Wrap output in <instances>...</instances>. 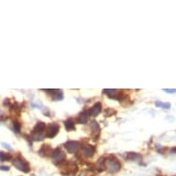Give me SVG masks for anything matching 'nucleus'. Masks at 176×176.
<instances>
[{
	"label": "nucleus",
	"instance_id": "16",
	"mask_svg": "<svg viewBox=\"0 0 176 176\" xmlns=\"http://www.w3.org/2000/svg\"><path fill=\"white\" fill-rule=\"evenodd\" d=\"M12 159V156L9 153H5L0 151V161H8Z\"/></svg>",
	"mask_w": 176,
	"mask_h": 176
},
{
	"label": "nucleus",
	"instance_id": "23",
	"mask_svg": "<svg viewBox=\"0 0 176 176\" xmlns=\"http://www.w3.org/2000/svg\"><path fill=\"white\" fill-rule=\"evenodd\" d=\"M172 152H175V153H176V148H172Z\"/></svg>",
	"mask_w": 176,
	"mask_h": 176
},
{
	"label": "nucleus",
	"instance_id": "8",
	"mask_svg": "<svg viewBox=\"0 0 176 176\" xmlns=\"http://www.w3.org/2000/svg\"><path fill=\"white\" fill-rule=\"evenodd\" d=\"M80 147V144L77 141H68L65 144V148L68 150V153H76Z\"/></svg>",
	"mask_w": 176,
	"mask_h": 176
},
{
	"label": "nucleus",
	"instance_id": "15",
	"mask_svg": "<svg viewBox=\"0 0 176 176\" xmlns=\"http://www.w3.org/2000/svg\"><path fill=\"white\" fill-rule=\"evenodd\" d=\"M65 127L68 131H72L75 129V122L72 119H68L65 122Z\"/></svg>",
	"mask_w": 176,
	"mask_h": 176
},
{
	"label": "nucleus",
	"instance_id": "21",
	"mask_svg": "<svg viewBox=\"0 0 176 176\" xmlns=\"http://www.w3.org/2000/svg\"><path fill=\"white\" fill-rule=\"evenodd\" d=\"M0 171H9V167H8V166H0Z\"/></svg>",
	"mask_w": 176,
	"mask_h": 176
},
{
	"label": "nucleus",
	"instance_id": "3",
	"mask_svg": "<svg viewBox=\"0 0 176 176\" xmlns=\"http://www.w3.org/2000/svg\"><path fill=\"white\" fill-rule=\"evenodd\" d=\"M13 166L17 168L18 171L25 173H28L31 171V166L29 162L24 158L20 156H18L17 158H15V160L13 161Z\"/></svg>",
	"mask_w": 176,
	"mask_h": 176
},
{
	"label": "nucleus",
	"instance_id": "19",
	"mask_svg": "<svg viewBox=\"0 0 176 176\" xmlns=\"http://www.w3.org/2000/svg\"><path fill=\"white\" fill-rule=\"evenodd\" d=\"M13 126H14V130H15L16 132H19V131H20L21 125H20L18 122H14V124H13Z\"/></svg>",
	"mask_w": 176,
	"mask_h": 176
},
{
	"label": "nucleus",
	"instance_id": "6",
	"mask_svg": "<svg viewBox=\"0 0 176 176\" xmlns=\"http://www.w3.org/2000/svg\"><path fill=\"white\" fill-rule=\"evenodd\" d=\"M103 92L109 98L119 100V101H122L124 99V97H125V94L121 91H117V90H104Z\"/></svg>",
	"mask_w": 176,
	"mask_h": 176
},
{
	"label": "nucleus",
	"instance_id": "2",
	"mask_svg": "<svg viewBox=\"0 0 176 176\" xmlns=\"http://www.w3.org/2000/svg\"><path fill=\"white\" fill-rule=\"evenodd\" d=\"M121 162L115 157H110L104 160V168L111 173H115L121 170Z\"/></svg>",
	"mask_w": 176,
	"mask_h": 176
},
{
	"label": "nucleus",
	"instance_id": "4",
	"mask_svg": "<svg viewBox=\"0 0 176 176\" xmlns=\"http://www.w3.org/2000/svg\"><path fill=\"white\" fill-rule=\"evenodd\" d=\"M51 157L53 159V161L55 164H62L65 161V153L59 148H56L55 149L53 150V153H52Z\"/></svg>",
	"mask_w": 176,
	"mask_h": 176
},
{
	"label": "nucleus",
	"instance_id": "20",
	"mask_svg": "<svg viewBox=\"0 0 176 176\" xmlns=\"http://www.w3.org/2000/svg\"><path fill=\"white\" fill-rule=\"evenodd\" d=\"M162 91H163L164 92L170 93V94H173V93L176 92V89H163Z\"/></svg>",
	"mask_w": 176,
	"mask_h": 176
},
{
	"label": "nucleus",
	"instance_id": "22",
	"mask_svg": "<svg viewBox=\"0 0 176 176\" xmlns=\"http://www.w3.org/2000/svg\"><path fill=\"white\" fill-rule=\"evenodd\" d=\"M3 146H4L5 148H8V149H10V148H11L9 147V145H7L6 143H3Z\"/></svg>",
	"mask_w": 176,
	"mask_h": 176
},
{
	"label": "nucleus",
	"instance_id": "9",
	"mask_svg": "<svg viewBox=\"0 0 176 176\" xmlns=\"http://www.w3.org/2000/svg\"><path fill=\"white\" fill-rule=\"evenodd\" d=\"M45 91L49 92L54 101H60L63 99V92L60 90H45Z\"/></svg>",
	"mask_w": 176,
	"mask_h": 176
},
{
	"label": "nucleus",
	"instance_id": "5",
	"mask_svg": "<svg viewBox=\"0 0 176 176\" xmlns=\"http://www.w3.org/2000/svg\"><path fill=\"white\" fill-rule=\"evenodd\" d=\"M59 129H60V126L56 123L50 124L48 125V127L46 128V138H55L58 134Z\"/></svg>",
	"mask_w": 176,
	"mask_h": 176
},
{
	"label": "nucleus",
	"instance_id": "10",
	"mask_svg": "<svg viewBox=\"0 0 176 176\" xmlns=\"http://www.w3.org/2000/svg\"><path fill=\"white\" fill-rule=\"evenodd\" d=\"M52 153H53V149L51 148V147L49 145H42V148L39 150V154L41 156H43V157L51 156Z\"/></svg>",
	"mask_w": 176,
	"mask_h": 176
},
{
	"label": "nucleus",
	"instance_id": "17",
	"mask_svg": "<svg viewBox=\"0 0 176 176\" xmlns=\"http://www.w3.org/2000/svg\"><path fill=\"white\" fill-rule=\"evenodd\" d=\"M155 105L157 107H161L162 109H170L171 108V104L169 102H161V101H156Z\"/></svg>",
	"mask_w": 176,
	"mask_h": 176
},
{
	"label": "nucleus",
	"instance_id": "12",
	"mask_svg": "<svg viewBox=\"0 0 176 176\" xmlns=\"http://www.w3.org/2000/svg\"><path fill=\"white\" fill-rule=\"evenodd\" d=\"M90 115V114H89V112H87V111H85V112H82L78 116V122L79 123V124H86L87 122H88V120H89V116Z\"/></svg>",
	"mask_w": 176,
	"mask_h": 176
},
{
	"label": "nucleus",
	"instance_id": "7",
	"mask_svg": "<svg viewBox=\"0 0 176 176\" xmlns=\"http://www.w3.org/2000/svg\"><path fill=\"white\" fill-rule=\"evenodd\" d=\"M96 152V148L92 145H85L81 148V153L82 155L87 157V158H91L94 156V154Z\"/></svg>",
	"mask_w": 176,
	"mask_h": 176
},
{
	"label": "nucleus",
	"instance_id": "11",
	"mask_svg": "<svg viewBox=\"0 0 176 176\" xmlns=\"http://www.w3.org/2000/svg\"><path fill=\"white\" fill-rule=\"evenodd\" d=\"M101 112V102H97V103H95L91 108L89 114H90L91 116H93L94 117V116H97Z\"/></svg>",
	"mask_w": 176,
	"mask_h": 176
},
{
	"label": "nucleus",
	"instance_id": "1",
	"mask_svg": "<svg viewBox=\"0 0 176 176\" xmlns=\"http://www.w3.org/2000/svg\"><path fill=\"white\" fill-rule=\"evenodd\" d=\"M31 138L34 141H41L45 138H46V125H45V124L43 122H38L35 125V126L32 132Z\"/></svg>",
	"mask_w": 176,
	"mask_h": 176
},
{
	"label": "nucleus",
	"instance_id": "13",
	"mask_svg": "<svg viewBox=\"0 0 176 176\" xmlns=\"http://www.w3.org/2000/svg\"><path fill=\"white\" fill-rule=\"evenodd\" d=\"M65 168L67 170L68 173H76L78 171V167L74 162H68Z\"/></svg>",
	"mask_w": 176,
	"mask_h": 176
},
{
	"label": "nucleus",
	"instance_id": "18",
	"mask_svg": "<svg viewBox=\"0 0 176 176\" xmlns=\"http://www.w3.org/2000/svg\"><path fill=\"white\" fill-rule=\"evenodd\" d=\"M91 127L93 130V132H100V126H99V124L96 121H92L91 122Z\"/></svg>",
	"mask_w": 176,
	"mask_h": 176
},
{
	"label": "nucleus",
	"instance_id": "14",
	"mask_svg": "<svg viewBox=\"0 0 176 176\" xmlns=\"http://www.w3.org/2000/svg\"><path fill=\"white\" fill-rule=\"evenodd\" d=\"M126 159L129 161H139L141 160V156L139 154L135 153V152H129L126 155Z\"/></svg>",
	"mask_w": 176,
	"mask_h": 176
}]
</instances>
